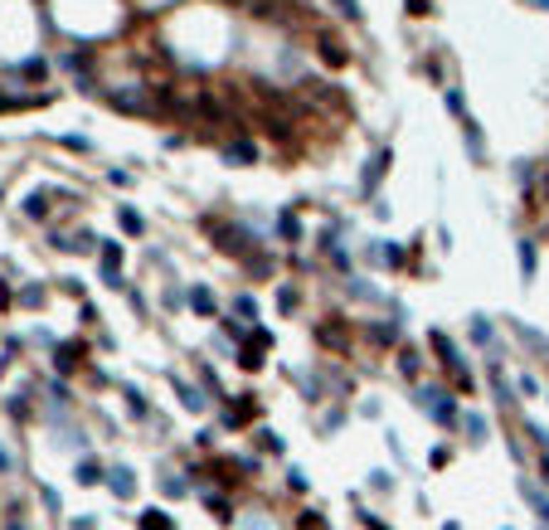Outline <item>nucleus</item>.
<instances>
[{
  "mask_svg": "<svg viewBox=\"0 0 549 530\" xmlns=\"http://www.w3.org/2000/svg\"><path fill=\"white\" fill-rule=\"evenodd\" d=\"M5 530H25V526H20V516H10V521H5Z\"/></svg>",
  "mask_w": 549,
  "mask_h": 530,
  "instance_id": "nucleus-46",
  "label": "nucleus"
},
{
  "mask_svg": "<svg viewBox=\"0 0 549 530\" xmlns=\"http://www.w3.org/2000/svg\"><path fill=\"white\" fill-rule=\"evenodd\" d=\"M122 394H127V404H132V414H137V419H146V414H151V409H146V399H141V390H137V385H122Z\"/></svg>",
  "mask_w": 549,
  "mask_h": 530,
  "instance_id": "nucleus-28",
  "label": "nucleus"
},
{
  "mask_svg": "<svg viewBox=\"0 0 549 530\" xmlns=\"http://www.w3.org/2000/svg\"><path fill=\"white\" fill-rule=\"evenodd\" d=\"M277 234H282L287 244H297V239H302V229H297V214H277Z\"/></svg>",
  "mask_w": 549,
  "mask_h": 530,
  "instance_id": "nucleus-26",
  "label": "nucleus"
},
{
  "mask_svg": "<svg viewBox=\"0 0 549 530\" xmlns=\"http://www.w3.org/2000/svg\"><path fill=\"white\" fill-rule=\"evenodd\" d=\"M340 5V15H350V20H360V0H335Z\"/></svg>",
  "mask_w": 549,
  "mask_h": 530,
  "instance_id": "nucleus-41",
  "label": "nucleus"
},
{
  "mask_svg": "<svg viewBox=\"0 0 549 530\" xmlns=\"http://www.w3.org/2000/svg\"><path fill=\"white\" fill-rule=\"evenodd\" d=\"M10 414H15V419H29V404H25V394H15V399H10Z\"/></svg>",
  "mask_w": 549,
  "mask_h": 530,
  "instance_id": "nucleus-39",
  "label": "nucleus"
},
{
  "mask_svg": "<svg viewBox=\"0 0 549 530\" xmlns=\"http://www.w3.org/2000/svg\"><path fill=\"white\" fill-rule=\"evenodd\" d=\"M365 341H370V345H399V326H394V321H370V326H365Z\"/></svg>",
  "mask_w": 549,
  "mask_h": 530,
  "instance_id": "nucleus-14",
  "label": "nucleus"
},
{
  "mask_svg": "<svg viewBox=\"0 0 549 530\" xmlns=\"http://www.w3.org/2000/svg\"><path fill=\"white\" fill-rule=\"evenodd\" d=\"M112 492H117V502H132L137 497V477H132V467H117V472H108Z\"/></svg>",
  "mask_w": 549,
  "mask_h": 530,
  "instance_id": "nucleus-13",
  "label": "nucleus"
},
{
  "mask_svg": "<svg viewBox=\"0 0 549 530\" xmlns=\"http://www.w3.org/2000/svg\"><path fill=\"white\" fill-rule=\"evenodd\" d=\"M277 307H282V311H297V287H282V292H277Z\"/></svg>",
  "mask_w": 549,
  "mask_h": 530,
  "instance_id": "nucleus-35",
  "label": "nucleus"
},
{
  "mask_svg": "<svg viewBox=\"0 0 549 530\" xmlns=\"http://www.w3.org/2000/svg\"><path fill=\"white\" fill-rule=\"evenodd\" d=\"M234 311H239V316H253V297H234Z\"/></svg>",
  "mask_w": 549,
  "mask_h": 530,
  "instance_id": "nucleus-42",
  "label": "nucleus"
},
{
  "mask_svg": "<svg viewBox=\"0 0 549 530\" xmlns=\"http://www.w3.org/2000/svg\"><path fill=\"white\" fill-rule=\"evenodd\" d=\"M521 273H525V282L535 278V239H521Z\"/></svg>",
  "mask_w": 549,
  "mask_h": 530,
  "instance_id": "nucleus-25",
  "label": "nucleus"
},
{
  "mask_svg": "<svg viewBox=\"0 0 549 530\" xmlns=\"http://www.w3.org/2000/svg\"><path fill=\"white\" fill-rule=\"evenodd\" d=\"M316 54H321V63H326V68H345V63H350V49H345V44H340L335 34H321Z\"/></svg>",
  "mask_w": 549,
  "mask_h": 530,
  "instance_id": "nucleus-7",
  "label": "nucleus"
},
{
  "mask_svg": "<svg viewBox=\"0 0 549 530\" xmlns=\"http://www.w3.org/2000/svg\"><path fill=\"white\" fill-rule=\"evenodd\" d=\"M73 477H78V487H93V482H103V467H98L93 457H83L78 467H73Z\"/></svg>",
  "mask_w": 549,
  "mask_h": 530,
  "instance_id": "nucleus-20",
  "label": "nucleus"
},
{
  "mask_svg": "<svg viewBox=\"0 0 549 530\" xmlns=\"http://www.w3.org/2000/svg\"><path fill=\"white\" fill-rule=\"evenodd\" d=\"M360 521H365V530H389L385 521H380V516H370V511H365V516H360Z\"/></svg>",
  "mask_w": 549,
  "mask_h": 530,
  "instance_id": "nucleus-43",
  "label": "nucleus"
},
{
  "mask_svg": "<svg viewBox=\"0 0 549 530\" xmlns=\"http://www.w3.org/2000/svg\"><path fill=\"white\" fill-rule=\"evenodd\" d=\"M141 530H175V521L165 516V511H146V516H137Z\"/></svg>",
  "mask_w": 549,
  "mask_h": 530,
  "instance_id": "nucleus-22",
  "label": "nucleus"
},
{
  "mask_svg": "<svg viewBox=\"0 0 549 530\" xmlns=\"http://www.w3.org/2000/svg\"><path fill=\"white\" fill-rule=\"evenodd\" d=\"M370 487H375V492H394V477H389V472H375V477H370Z\"/></svg>",
  "mask_w": 549,
  "mask_h": 530,
  "instance_id": "nucleus-37",
  "label": "nucleus"
},
{
  "mask_svg": "<svg viewBox=\"0 0 549 530\" xmlns=\"http://www.w3.org/2000/svg\"><path fill=\"white\" fill-rule=\"evenodd\" d=\"M540 472H545V482H549V452H540Z\"/></svg>",
  "mask_w": 549,
  "mask_h": 530,
  "instance_id": "nucleus-45",
  "label": "nucleus"
},
{
  "mask_svg": "<svg viewBox=\"0 0 549 530\" xmlns=\"http://www.w3.org/2000/svg\"><path fill=\"white\" fill-rule=\"evenodd\" d=\"M25 214H29V219H49V195H44V190H34V195L25 199Z\"/></svg>",
  "mask_w": 549,
  "mask_h": 530,
  "instance_id": "nucleus-23",
  "label": "nucleus"
},
{
  "mask_svg": "<svg viewBox=\"0 0 549 530\" xmlns=\"http://www.w3.org/2000/svg\"><path fill=\"white\" fill-rule=\"evenodd\" d=\"M253 156H258V151H253V146H248V141H239V146H229V161H253Z\"/></svg>",
  "mask_w": 549,
  "mask_h": 530,
  "instance_id": "nucleus-34",
  "label": "nucleus"
},
{
  "mask_svg": "<svg viewBox=\"0 0 549 530\" xmlns=\"http://www.w3.org/2000/svg\"><path fill=\"white\" fill-rule=\"evenodd\" d=\"M535 5H540V10H545V15H549V0H535Z\"/></svg>",
  "mask_w": 549,
  "mask_h": 530,
  "instance_id": "nucleus-48",
  "label": "nucleus"
},
{
  "mask_svg": "<svg viewBox=\"0 0 549 530\" xmlns=\"http://www.w3.org/2000/svg\"><path fill=\"white\" fill-rule=\"evenodd\" d=\"M0 472H10V457H5V452H0Z\"/></svg>",
  "mask_w": 549,
  "mask_h": 530,
  "instance_id": "nucleus-47",
  "label": "nucleus"
},
{
  "mask_svg": "<svg viewBox=\"0 0 549 530\" xmlns=\"http://www.w3.org/2000/svg\"><path fill=\"white\" fill-rule=\"evenodd\" d=\"M253 419H258V394H239V404L224 414L229 428H244V423H253Z\"/></svg>",
  "mask_w": 549,
  "mask_h": 530,
  "instance_id": "nucleus-8",
  "label": "nucleus"
},
{
  "mask_svg": "<svg viewBox=\"0 0 549 530\" xmlns=\"http://www.w3.org/2000/svg\"><path fill=\"white\" fill-rule=\"evenodd\" d=\"M15 73H20V78H44L49 68H44V58H25V63H20Z\"/></svg>",
  "mask_w": 549,
  "mask_h": 530,
  "instance_id": "nucleus-29",
  "label": "nucleus"
},
{
  "mask_svg": "<svg viewBox=\"0 0 549 530\" xmlns=\"http://www.w3.org/2000/svg\"><path fill=\"white\" fill-rule=\"evenodd\" d=\"M204 229L214 234V249L229 253V258H248V253H253V234H248L244 224H214V219H204Z\"/></svg>",
  "mask_w": 549,
  "mask_h": 530,
  "instance_id": "nucleus-2",
  "label": "nucleus"
},
{
  "mask_svg": "<svg viewBox=\"0 0 549 530\" xmlns=\"http://www.w3.org/2000/svg\"><path fill=\"white\" fill-rule=\"evenodd\" d=\"M297 530H330V526L321 521V511H302V521H297Z\"/></svg>",
  "mask_w": 549,
  "mask_h": 530,
  "instance_id": "nucleus-32",
  "label": "nucleus"
},
{
  "mask_svg": "<svg viewBox=\"0 0 549 530\" xmlns=\"http://www.w3.org/2000/svg\"><path fill=\"white\" fill-rule=\"evenodd\" d=\"M108 103L117 112H156V88H112L108 93Z\"/></svg>",
  "mask_w": 549,
  "mask_h": 530,
  "instance_id": "nucleus-4",
  "label": "nucleus"
},
{
  "mask_svg": "<svg viewBox=\"0 0 549 530\" xmlns=\"http://www.w3.org/2000/svg\"><path fill=\"white\" fill-rule=\"evenodd\" d=\"M521 497H525L530 506H535V516H540V526H549V497L540 492V487H535V482H530V477H521Z\"/></svg>",
  "mask_w": 549,
  "mask_h": 530,
  "instance_id": "nucleus-11",
  "label": "nucleus"
},
{
  "mask_svg": "<svg viewBox=\"0 0 549 530\" xmlns=\"http://www.w3.org/2000/svg\"><path fill=\"white\" fill-rule=\"evenodd\" d=\"M68 530H98V521H93V516H78V521H73Z\"/></svg>",
  "mask_w": 549,
  "mask_h": 530,
  "instance_id": "nucleus-44",
  "label": "nucleus"
},
{
  "mask_svg": "<svg viewBox=\"0 0 549 530\" xmlns=\"http://www.w3.org/2000/svg\"><path fill=\"white\" fill-rule=\"evenodd\" d=\"M83 355H88V350H83V341H63V345L54 350V365H58V375H73V370L83 365Z\"/></svg>",
  "mask_w": 549,
  "mask_h": 530,
  "instance_id": "nucleus-9",
  "label": "nucleus"
},
{
  "mask_svg": "<svg viewBox=\"0 0 549 530\" xmlns=\"http://www.w3.org/2000/svg\"><path fill=\"white\" fill-rule=\"evenodd\" d=\"M103 268H122V244L117 239H103Z\"/></svg>",
  "mask_w": 549,
  "mask_h": 530,
  "instance_id": "nucleus-27",
  "label": "nucleus"
},
{
  "mask_svg": "<svg viewBox=\"0 0 549 530\" xmlns=\"http://www.w3.org/2000/svg\"><path fill=\"white\" fill-rule=\"evenodd\" d=\"M311 341H316L321 350H335V355H345V350H350V326H345L340 316H326V321H316Z\"/></svg>",
  "mask_w": 549,
  "mask_h": 530,
  "instance_id": "nucleus-3",
  "label": "nucleus"
},
{
  "mask_svg": "<svg viewBox=\"0 0 549 530\" xmlns=\"http://www.w3.org/2000/svg\"><path fill=\"white\" fill-rule=\"evenodd\" d=\"M190 307H194V316H214V292L209 287H190Z\"/></svg>",
  "mask_w": 549,
  "mask_h": 530,
  "instance_id": "nucleus-16",
  "label": "nucleus"
},
{
  "mask_svg": "<svg viewBox=\"0 0 549 530\" xmlns=\"http://www.w3.org/2000/svg\"><path fill=\"white\" fill-rule=\"evenodd\" d=\"M389 166H394V151H389V146H380V151L370 156V166H365V175H360V190H365V195H375Z\"/></svg>",
  "mask_w": 549,
  "mask_h": 530,
  "instance_id": "nucleus-5",
  "label": "nucleus"
},
{
  "mask_svg": "<svg viewBox=\"0 0 549 530\" xmlns=\"http://www.w3.org/2000/svg\"><path fill=\"white\" fill-rule=\"evenodd\" d=\"M175 390H180V404H185L190 414L209 409V399H204V390H199V385H185V380H175Z\"/></svg>",
  "mask_w": 549,
  "mask_h": 530,
  "instance_id": "nucleus-15",
  "label": "nucleus"
},
{
  "mask_svg": "<svg viewBox=\"0 0 549 530\" xmlns=\"http://www.w3.org/2000/svg\"><path fill=\"white\" fill-rule=\"evenodd\" d=\"M20 302H25V307H39V302H44V287H25Z\"/></svg>",
  "mask_w": 549,
  "mask_h": 530,
  "instance_id": "nucleus-36",
  "label": "nucleus"
},
{
  "mask_svg": "<svg viewBox=\"0 0 549 530\" xmlns=\"http://www.w3.org/2000/svg\"><path fill=\"white\" fill-rule=\"evenodd\" d=\"M165 497H185V482L180 477H165Z\"/></svg>",
  "mask_w": 549,
  "mask_h": 530,
  "instance_id": "nucleus-40",
  "label": "nucleus"
},
{
  "mask_svg": "<svg viewBox=\"0 0 549 530\" xmlns=\"http://www.w3.org/2000/svg\"><path fill=\"white\" fill-rule=\"evenodd\" d=\"M413 404H418L423 414H433V423H442V428L457 423V399L447 390H438V385H418V390H413Z\"/></svg>",
  "mask_w": 549,
  "mask_h": 530,
  "instance_id": "nucleus-1",
  "label": "nucleus"
},
{
  "mask_svg": "<svg viewBox=\"0 0 549 530\" xmlns=\"http://www.w3.org/2000/svg\"><path fill=\"white\" fill-rule=\"evenodd\" d=\"M462 141H467L471 161H486V137H481V127H476L471 117H462Z\"/></svg>",
  "mask_w": 549,
  "mask_h": 530,
  "instance_id": "nucleus-12",
  "label": "nucleus"
},
{
  "mask_svg": "<svg viewBox=\"0 0 549 530\" xmlns=\"http://www.w3.org/2000/svg\"><path fill=\"white\" fill-rule=\"evenodd\" d=\"M204 506L214 511V521H219V526H234V516H229V502H224V497H214V492H204Z\"/></svg>",
  "mask_w": 549,
  "mask_h": 530,
  "instance_id": "nucleus-24",
  "label": "nucleus"
},
{
  "mask_svg": "<svg viewBox=\"0 0 549 530\" xmlns=\"http://www.w3.org/2000/svg\"><path fill=\"white\" fill-rule=\"evenodd\" d=\"M462 433H467V443H486V419L481 414H462Z\"/></svg>",
  "mask_w": 549,
  "mask_h": 530,
  "instance_id": "nucleus-18",
  "label": "nucleus"
},
{
  "mask_svg": "<svg viewBox=\"0 0 549 530\" xmlns=\"http://www.w3.org/2000/svg\"><path fill=\"white\" fill-rule=\"evenodd\" d=\"M506 326L521 336V341L530 345V350H535V355H540V360H549V341H545V336H535V331H530V326L521 321V316H506Z\"/></svg>",
  "mask_w": 549,
  "mask_h": 530,
  "instance_id": "nucleus-10",
  "label": "nucleus"
},
{
  "mask_svg": "<svg viewBox=\"0 0 549 530\" xmlns=\"http://www.w3.org/2000/svg\"><path fill=\"white\" fill-rule=\"evenodd\" d=\"M258 447L263 452H282V438H277L273 428H258Z\"/></svg>",
  "mask_w": 549,
  "mask_h": 530,
  "instance_id": "nucleus-30",
  "label": "nucleus"
},
{
  "mask_svg": "<svg viewBox=\"0 0 549 530\" xmlns=\"http://www.w3.org/2000/svg\"><path fill=\"white\" fill-rule=\"evenodd\" d=\"M244 268H248V278H268V273H273V258H268V253H248Z\"/></svg>",
  "mask_w": 549,
  "mask_h": 530,
  "instance_id": "nucleus-19",
  "label": "nucleus"
},
{
  "mask_svg": "<svg viewBox=\"0 0 549 530\" xmlns=\"http://www.w3.org/2000/svg\"><path fill=\"white\" fill-rule=\"evenodd\" d=\"M447 112H457V117H467V112H462V93H457V88H447Z\"/></svg>",
  "mask_w": 549,
  "mask_h": 530,
  "instance_id": "nucleus-38",
  "label": "nucleus"
},
{
  "mask_svg": "<svg viewBox=\"0 0 549 530\" xmlns=\"http://www.w3.org/2000/svg\"><path fill=\"white\" fill-rule=\"evenodd\" d=\"M471 336H476V341H481V345H486V341H491V321H486V316H481V311H476V316H471Z\"/></svg>",
  "mask_w": 549,
  "mask_h": 530,
  "instance_id": "nucleus-31",
  "label": "nucleus"
},
{
  "mask_svg": "<svg viewBox=\"0 0 549 530\" xmlns=\"http://www.w3.org/2000/svg\"><path fill=\"white\" fill-rule=\"evenodd\" d=\"M399 370H404L409 380H418V375H423V360H418V350H413V345H404V350H399Z\"/></svg>",
  "mask_w": 549,
  "mask_h": 530,
  "instance_id": "nucleus-21",
  "label": "nucleus"
},
{
  "mask_svg": "<svg viewBox=\"0 0 549 530\" xmlns=\"http://www.w3.org/2000/svg\"><path fill=\"white\" fill-rule=\"evenodd\" d=\"M117 224H122V234H132V239H141V234H146L141 214H137V209H127V204H117Z\"/></svg>",
  "mask_w": 549,
  "mask_h": 530,
  "instance_id": "nucleus-17",
  "label": "nucleus"
},
{
  "mask_svg": "<svg viewBox=\"0 0 549 530\" xmlns=\"http://www.w3.org/2000/svg\"><path fill=\"white\" fill-rule=\"evenodd\" d=\"M404 5H409L413 20H428V15H433V0H404Z\"/></svg>",
  "mask_w": 549,
  "mask_h": 530,
  "instance_id": "nucleus-33",
  "label": "nucleus"
},
{
  "mask_svg": "<svg viewBox=\"0 0 549 530\" xmlns=\"http://www.w3.org/2000/svg\"><path fill=\"white\" fill-rule=\"evenodd\" d=\"M268 345H273V336L263 331V326H258V331L244 341V350H239V365H244L248 375H253V370H263V350H268Z\"/></svg>",
  "mask_w": 549,
  "mask_h": 530,
  "instance_id": "nucleus-6",
  "label": "nucleus"
}]
</instances>
